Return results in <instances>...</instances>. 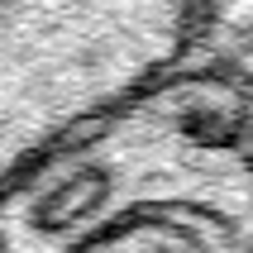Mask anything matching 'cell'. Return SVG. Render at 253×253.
I'll return each instance as SVG.
<instances>
[{"instance_id":"2","label":"cell","mask_w":253,"mask_h":253,"mask_svg":"<svg viewBox=\"0 0 253 253\" xmlns=\"http://www.w3.org/2000/svg\"><path fill=\"white\" fill-rule=\"evenodd\" d=\"M196 0H0V191L186 57Z\"/></svg>"},{"instance_id":"3","label":"cell","mask_w":253,"mask_h":253,"mask_svg":"<svg viewBox=\"0 0 253 253\" xmlns=\"http://www.w3.org/2000/svg\"><path fill=\"white\" fill-rule=\"evenodd\" d=\"M186 57L225 77L253 110V0H196Z\"/></svg>"},{"instance_id":"1","label":"cell","mask_w":253,"mask_h":253,"mask_svg":"<svg viewBox=\"0 0 253 253\" xmlns=\"http://www.w3.org/2000/svg\"><path fill=\"white\" fill-rule=\"evenodd\" d=\"M0 253H253V110L191 57L0 191Z\"/></svg>"}]
</instances>
